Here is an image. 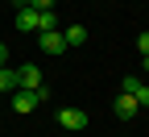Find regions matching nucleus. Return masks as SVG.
<instances>
[{
	"instance_id": "nucleus-1",
	"label": "nucleus",
	"mask_w": 149,
	"mask_h": 137,
	"mask_svg": "<svg viewBox=\"0 0 149 137\" xmlns=\"http://www.w3.org/2000/svg\"><path fill=\"white\" fill-rule=\"evenodd\" d=\"M58 125H62L66 133H83V129H87V112H83V108H58Z\"/></svg>"
},
{
	"instance_id": "nucleus-2",
	"label": "nucleus",
	"mask_w": 149,
	"mask_h": 137,
	"mask_svg": "<svg viewBox=\"0 0 149 137\" xmlns=\"http://www.w3.org/2000/svg\"><path fill=\"white\" fill-rule=\"evenodd\" d=\"M8 104H13V112H21V116H29L37 104H42V100H37V91H25V87H17L13 96H8Z\"/></svg>"
},
{
	"instance_id": "nucleus-3",
	"label": "nucleus",
	"mask_w": 149,
	"mask_h": 137,
	"mask_svg": "<svg viewBox=\"0 0 149 137\" xmlns=\"http://www.w3.org/2000/svg\"><path fill=\"white\" fill-rule=\"evenodd\" d=\"M37 46H42L46 54L58 58V54H66V37H62L58 29H46V33H37Z\"/></svg>"
},
{
	"instance_id": "nucleus-4",
	"label": "nucleus",
	"mask_w": 149,
	"mask_h": 137,
	"mask_svg": "<svg viewBox=\"0 0 149 137\" xmlns=\"http://www.w3.org/2000/svg\"><path fill=\"white\" fill-rule=\"evenodd\" d=\"M17 87H25V91H37V87H42V67H33V63L17 67Z\"/></svg>"
},
{
	"instance_id": "nucleus-5",
	"label": "nucleus",
	"mask_w": 149,
	"mask_h": 137,
	"mask_svg": "<svg viewBox=\"0 0 149 137\" xmlns=\"http://www.w3.org/2000/svg\"><path fill=\"white\" fill-rule=\"evenodd\" d=\"M112 112H116V121H133V116L141 112V104H137L128 91H120V96H116V104H112Z\"/></svg>"
},
{
	"instance_id": "nucleus-6",
	"label": "nucleus",
	"mask_w": 149,
	"mask_h": 137,
	"mask_svg": "<svg viewBox=\"0 0 149 137\" xmlns=\"http://www.w3.org/2000/svg\"><path fill=\"white\" fill-rule=\"evenodd\" d=\"M17 29L21 33H37V13L33 8H17Z\"/></svg>"
},
{
	"instance_id": "nucleus-7",
	"label": "nucleus",
	"mask_w": 149,
	"mask_h": 137,
	"mask_svg": "<svg viewBox=\"0 0 149 137\" xmlns=\"http://www.w3.org/2000/svg\"><path fill=\"white\" fill-rule=\"evenodd\" d=\"M13 91H17V71L0 67V96H13Z\"/></svg>"
},
{
	"instance_id": "nucleus-8",
	"label": "nucleus",
	"mask_w": 149,
	"mask_h": 137,
	"mask_svg": "<svg viewBox=\"0 0 149 137\" xmlns=\"http://www.w3.org/2000/svg\"><path fill=\"white\" fill-rule=\"evenodd\" d=\"M62 37H66V50H70V46H83V42H87V25H70Z\"/></svg>"
},
{
	"instance_id": "nucleus-9",
	"label": "nucleus",
	"mask_w": 149,
	"mask_h": 137,
	"mask_svg": "<svg viewBox=\"0 0 149 137\" xmlns=\"http://www.w3.org/2000/svg\"><path fill=\"white\" fill-rule=\"evenodd\" d=\"M137 87H141V79H137V75H124V83H120V91H128V96H133Z\"/></svg>"
},
{
	"instance_id": "nucleus-10",
	"label": "nucleus",
	"mask_w": 149,
	"mask_h": 137,
	"mask_svg": "<svg viewBox=\"0 0 149 137\" xmlns=\"http://www.w3.org/2000/svg\"><path fill=\"white\" fill-rule=\"evenodd\" d=\"M133 100H137V104H141V108H149V87H145V83H141V87H137V91H133Z\"/></svg>"
},
{
	"instance_id": "nucleus-11",
	"label": "nucleus",
	"mask_w": 149,
	"mask_h": 137,
	"mask_svg": "<svg viewBox=\"0 0 149 137\" xmlns=\"http://www.w3.org/2000/svg\"><path fill=\"white\" fill-rule=\"evenodd\" d=\"M29 8H33V13H50V8H54V0H29Z\"/></svg>"
},
{
	"instance_id": "nucleus-12",
	"label": "nucleus",
	"mask_w": 149,
	"mask_h": 137,
	"mask_svg": "<svg viewBox=\"0 0 149 137\" xmlns=\"http://www.w3.org/2000/svg\"><path fill=\"white\" fill-rule=\"evenodd\" d=\"M137 50H141V54H149V33H137Z\"/></svg>"
},
{
	"instance_id": "nucleus-13",
	"label": "nucleus",
	"mask_w": 149,
	"mask_h": 137,
	"mask_svg": "<svg viewBox=\"0 0 149 137\" xmlns=\"http://www.w3.org/2000/svg\"><path fill=\"white\" fill-rule=\"evenodd\" d=\"M4 63H8V46L0 42V67H4Z\"/></svg>"
},
{
	"instance_id": "nucleus-14",
	"label": "nucleus",
	"mask_w": 149,
	"mask_h": 137,
	"mask_svg": "<svg viewBox=\"0 0 149 137\" xmlns=\"http://www.w3.org/2000/svg\"><path fill=\"white\" fill-rule=\"evenodd\" d=\"M0 104H4V96H0Z\"/></svg>"
}]
</instances>
